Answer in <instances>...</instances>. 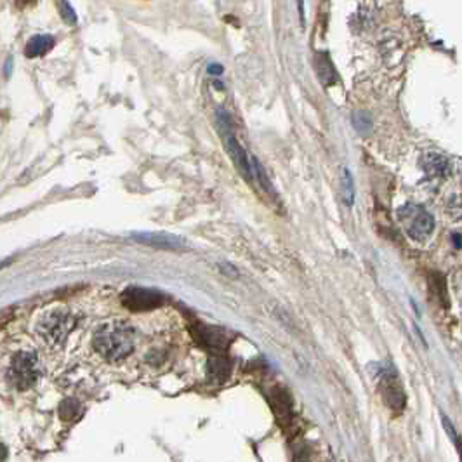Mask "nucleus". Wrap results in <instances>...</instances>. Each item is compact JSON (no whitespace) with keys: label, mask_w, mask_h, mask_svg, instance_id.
<instances>
[{"label":"nucleus","mask_w":462,"mask_h":462,"mask_svg":"<svg viewBox=\"0 0 462 462\" xmlns=\"http://www.w3.org/2000/svg\"><path fill=\"white\" fill-rule=\"evenodd\" d=\"M94 348L110 362H122L134 351V330L125 323H107L94 334Z\"/></svg>","instance_id":"nucleus-1"},{"label":"nucleus","mask_w":462,"mask_h":462,"mask_svg":"<svg viewBox=\"0 0 462 462\" xmlns=\"http://www.w3.org/2000/svg\"><path fill=\"white\" fill-rule=\"evenodd\" d=\"M398 219L405 228V233L414 242H426L434 230V217L417 204H405L398 209Z\"/></svg>","instance_id":"nucleus-2"},{"label":"nucleus","mask_w":462,"mask_h":462,"mask_svg":"<svg viewBox=\"0 0 462 462\" xmlns=\"http://www.w3.org/2000/svg\"><path fill=\"white\" fill-rule=\"evenodd\" d=\"M11 381L16 388L28 389L32 388L41 377V367H38V356L32 351H21L14 356L11 365Z\"/></svg>","instance_id":"nucleus-3"},{"label":"nucleus","mask_w":462,"mask_h":462,"mask_svg":"<svg viewBox=\"0 0 462 462\" xmlns=\"http://www.w3.org/2000/svg\"><path fill=\"white\" fill-rule=\"evenodd\" d=\"M164 294L153 289H143V287H129L122 294V305L136 313L150 311V309L158 308V306L164 305Z\"/></svg>","instance_id":"nucleus-4"},{"label":"nucleus","mask_w":462,"mask_h":462,"mask_svg":"<svg viewBox=\"0 0 462 462\" xmlns=\"http://www.w3.org/2000/svg\"><path fill=\"white\" fill-rule=\"evenodd\" d=\"M131 236L138 243L150 245L153 249L173 250V252H181V250L188 249V240L184 236L165 233V231H140V233H132Z\"/></svg>","instance_id":"nucleus-5"},{"label":"nucleus","mask_w":462,"mask_h":462,"mask_svg":"<svg viewBox=\"0 0 462 462\" xmlns=\"http://www.w3.org/2000/svg\"><path fill=\"white\" fill-rule=\"evenodd\" d=\"M72 329H74V320L68 313L52 311L42 322L41 332L44 334L45 341L56 344V342H61Z\"/></svg>","instance_id":"nucleus-6"},{"label":"nucleus","mask_w":462,"mask_h":462,"mask_svg":"<svg viewBox=\"0 0 462 462\" xmlns=\"http://www.w3.org/2000/svg\"><path fill=\"white\" fill-rule=\"evenodd\" d=\"M381 391L384 396V402L393 408V410H402L405 407V393L402 384L398 382V379L395 377V372L393 371H384L382 368L381 375Z\"/></svg>","instance_id":"nucleus-7"},{"label":"nucleus","mask_w":462,"mask_h":462,"mask_svg":"<svg viewBox=\"0 0 462 462\" xmlns=\"http://www.w3.org/2000/svg\"><path fill=\"white\" fill-rule=\"evenodd\" d=\"M226 150L230 153V157L233 158V164L236 165V169L240 170L243 177L247 181H252V169H250V160L247 151L243 150L242 144L239 143V140L235 138L233 132L226 134Z\"/></svg>","instance_id":"nucleus-8"},{"label":"nucleus","mask_w":462,"mask_h":462,"mask_svg":"<svg viewBox=\"0 0 462 462\" xmlns=\"http://www.w3.org/2000/svg\"><path fill=\"white\" fill-rule=\"evenodd\" d=\"M198 342H202L210 349L221 351L228 346V334L219 327L198 325Z\"/></svg>","instance_id":"nucleus-9"},{"label":"nucleus","mask_w":462,"mask_h":462,"mask_svg":"<svg viewBox=\"0 0 462 462\" xmlns=\"http://www.w3.org/2000/svg\"><path fill=\"white\" fill-rule=\"evenodd\" d=\"M421 164H422V169H424L429 176H434V177H447L452 170L448 158L443 157V155H438V153L424 155Z\"/></svg>","instance_id":"nucleus-10"},{"label":"nucleus","mask_w":462,"mask_h":462,"mask_svg":"<svg viewBox=\"0 0 462 462\" xmlns=\"http://www.w3.org/2000/svg\"><path fill=\"white\" fill-rule=\"evenodd\" d=\"M52 47H54V37H51V35H35L26 44L25 54L28 58H38V56L47 54Z\"/></svg>","instance_id":"nucleus-11"},{"label":"nucleus","mask_w":462,"mask_h":462,"mask_svg":"<svg viewBox=\"0 0 462 462\" xmlns=\"http://www.w3.org/2000/svg\"><path fill=\"white\" fill-rule=\"evenodd\" d=\"M316 72H318L320 80L323 82V85H332L338 82V74L334 70V65L329 59L327 54H318L315 59Z\"/></svg>","instance_id":"nucleus-12"},{"label":"nucleus","mask_w":462,"mask_h":462,"mask_svg":"<svg viewBox=\"0 0 462 462\" xmlns=\"http://www.w3.org/2000/svg\"><path fill=\"white\" fill-rule=\"evenodd\" d=\"M209 374L212 379L223 382L224 379L230 375V363H228L224 358H219V356H217V358H210Z\"/></svg>","instance_id":"nucleus-13"},{"label":"nucleus","mask_w":462,"mask_h":462,"mask_svg":"<svg viewBox=\"0 0 462 462\" xmlns=\"http://www.w3.org/2000/svg\"><path fill=\"white\" fill-rule=\"evenodd\" d=\"M353 124H355V129L360 132V134H363V136H367V134H371L372 131V118L368 117L365 111H358V113H355V117H353Z\"/></svg>","instance_id":"nucleus-14"},{"label":"nucleus","mask_w":462,"mask_h":462,"mask_svg":"<svg viewBox=\"0 0 462 462\" xmlns=\"http://www.w3.org/2000/svg\"><path fill=\"white\" fill-rule=\"evenodd\" d=\"M342 197H344L346 206H351L355 202V188H353V177L348 169H344V190H342Z\"/></svg>","instance_id":"nucleus-15"},{"label":"nucleus","mask_w":462,"mask_h":462,"mask_svg":"<svg viewBox=\"0 0 462 462\" xmlns=\"http://www.w3.org/2000/svg\"><path fill=\"white\" fill-rule=\"evenodd\" d=\"M59 9H61V16L68 25H75L77 23V14H75V9L72 8L68 0H61L59 2Z\"/></svg>","instance_id":"nucleus-16"},{"label":"nucleus","mask_w":462,"mask_h":462,"mask_svg":"<svg viewBox=\"0 0 462 462\" xmlns=\"http://www.w3.org/2000/svg\"><path fill=\"white\" fill-rule=\"evenodd\" d=\"M441 419H443V426H445V429H447V433L450 434V438H452V440H454L455 447L461 448V440H459V434L455 433V429H454V426H452V422L448 421V419L445 417V415H441Z\"/></svg>","instance_id":"nucleus-17"},{"label":"nucleus","mask_w":462,"mask_h":462,"mask_svg":"<svg viewBox=\"0 0 462 462\" xmlns=\"http://www.w3.org/2000/svg\"><path fill=\"white\" fill-rule=\"evenodd\" d=\"M219 266H221V268H223V273H226V275L233 276V278H236V276H239V272H236V270L233 268V266H231V264L221 263Z\"/></svg>","instance_id":"nucleus-18"},{"label":"nucleus","mask_w":462,"mask_h":462,"mask_svg":"<svg viewBox=\"0 0 462 462\" xmlns=\"http://www.w3.org/2000/svg\"><path fill=\"white\" fill-rule=\"evenodd\" d=\"M297 9H299V18H301V25H305V0H296Z\"/></svg>","instance_id":"nucleus-19"},{"label":"nucleus","mask_w":462,"mask_h":462,"mask_svg":"<svg viewBox=\"0 0 462 462\" xmlns=\"http://www.w3.org/2000/svg\"><path fill=\"white\" fill-rule=\"evenodd\" d=\"M209 74L210 75H221V74H223V66H221V65H210L209 66Z\"/></svg>","instance_id":"nucleus-20"},{"label":"nucleus","mask_w":462,"mask_h":462,"mask_svg":"<svg viewBox=\"0 0 462 462\" xmlns=\"http://www.w3.org/2000/svg\"><path fill=\"white\" fill-rule=\"evenodd\" d=\"M454 247L455 249H461V235H459V233H454Z\"/></svg>","instance_id":"nucleus-21"}]
</instances>
